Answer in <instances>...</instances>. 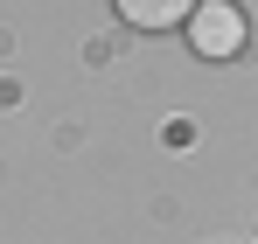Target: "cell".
Listing matches in <instances>:
<instances>
[{
    "instance_id": "cell-1",
    "label": "cell",
    "mask_w": 258,
    "mask_h": 244,
    "mask_svg": "<svg viewBox=\"0 0 258 244\" xmlns=\"http://www.w3.org/2000/svg\"><path fill=\"white\" fill-rule=\"evenodd\" d=\"M188 49L196 56H244V7L237 0H196V14H188Z\"/></svg>"
},
{
    "instance_id": "cell-2",
    "label": "cell",
    "mask_w": 258,
    "mask_h": 244,
    "mask_svg": "<svg viewBox=\"0 0 258 244\" xmlns=\"http://www.w3.org/2000/svg\"><path fill=\"white\" fill-rule=\"evenodd\" d=\"M119 7V21L140 28V35H168V28H188V14H196V0H112Z\"/></svg>"
}]
</instances>
